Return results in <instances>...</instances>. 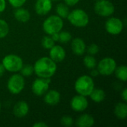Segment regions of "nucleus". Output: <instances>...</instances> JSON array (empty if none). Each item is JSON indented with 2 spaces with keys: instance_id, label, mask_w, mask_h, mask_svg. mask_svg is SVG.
I'll return each mask as SVG.
<instances>
[{
  "instance_id": "obj_1",
  "label": "nucleus",
  "mask_w": 127,
  "mask_h": 127,
  "mask_svg": "<svg viewBox=\"0 0 127 127\" xmlns=\"http://www.w3.org/2000/svg\"><path fill=\"white\" fill-rule=\"evenodd\" d=\"M33 72L38 77L51 78L57 71V63L50 57H44L37 60L33 65Z\"/></svg>"
},
{
  "instance_id": "obj_2",
  "label": "nucleus",
  "mask_w": 127,
  "mask_h": 127,
  "mask_svg": "<svg viewBox=\"0 0 127 127\" xmlns=\"http://www.w3.org/2000/svg\"><path fill=\"white\" fill-rule=\"evenodd\" d=\"M95 89V83L91 76L83 75L78 77L74 83V89L78 95L87 97L89 96Z\"/></svg>"
},
{
  "instance_id": "obj_3",
  "label": "nucleus",
  "mask_w": 127,
  "mask_h": 127,
  "mask_svg": "<svg viewBox=\"0 0 127 127\" xmlns=\"http://www.w3.org/2000/svg\"><path fill=\"white\" fill-rule=\"evenodd\" d=\"M63 28V20L57 15H51L46 18L42 23V29L47 35L59 33Z\"/></svg>"
},
{
  "instance_id": "obj_4",
  "label": "nucleus",
  "mask_w": 127,
  "mask_h": 127,
  "mask_svg": "<svg viewBox=\"0 0 127 127\" xmlns=\"http://www.w3.org/2000/svg\"><path fill=\"white\" fill-rule=\"evenodd\" d=\"M67 19L69 22L76 28H85L89 22V17L87 13L80 8L74 9L69 12Z\"/></svg>"
},
{
  "instance_id": "obj_5",
  "label": "nucleus",
  "mask_w": 127,
  "mask_h": 127,
  "mask_svg": "<svg viewBox=\"0 0 127 127\" xmlns=\"http://www.w3.org/2000/svg\"><path fill=\"white\" fill-rule=\"evenodd\" d=\"M1 64L3 65L5 71L10 72H18L21 70L23 65L22 59L16 54H7L3 60Z\"/></svg>"
},
{
  "instance_id": "obj_6",
  "label": "nucleus",
  "mask_w": 127,
  "mask_h": 127,
  "mask_svg": "<svg viewBox=\"0 0 127 127\" xmlns=\"http://www.w3.org/2000/svg\"><path fill=\"white\" fill-rule=\"evenodd\" d=\"M25 85V81L24 77L20 74H14L9 78L7 83V88L11 94L18 95L22 92Z\"/></svg>"
},
{
  "instance_id": "obj_7",
  "label": "nucleus",
  "mask_w": 127,
  "mask_h": 127,
  "mask_svg": "<svg viewBox=\"0 0 127 127\" xmlns=\"http://www.w3.org/2000/svg\"><path fill=\"white\" fill-rule=\"evenodd\" d=\"M96 14L102 17H109L115 13V6L109 0H97L94 6Z\"/></svg>"
},
{
  "instance_id": "obj_8",
  "label": "nucleus",
  "mask_w": 127,
  "mask_h": 127,
  "mask_svg": "<svg viewBox=\"0 0 127 127\" xmlns=\"http://www.w3.org/2000/svg\"><path fill=\"white\" fill-rule=\"evenodd\" d=\"M117 67V63L113 58L106 57L102 59L97 64V71L100 75L110 76L114 74Z\"/></svg>"
},
{
  "instance_id": "obj_9",
  "label": "nucleus",
  "mask_w": 127,
  "mask_h": 127,
  "mask_svg": "<svg viewBox=\"0 0 127 127\" xmlns=\"http://www.w3.org/2000/svg\"><path fill=\"white\" fill-rule=\"evenodd\" d=\"M51 83L50 78H42L38 77L32 83L31 90L33 93L39 97L43 96L46 92L49 89V86Z\"/></svg>"
},
{
  "instance_id": "obj_10",
  "label": "nucleus",
  "mask_w": 127,
  "mask_h": 127,
  "mask_svg": "<svg viewBox=\"0 0 127 127\" xmlns=\"http://www.w3.org/2000/svg\"><path fill=\"white\" fill-rule=\"evenodd\" d=\"M105 28L109 34L118 35L124 29V23L119 18L110 17L106 21Z\"/></svg>"
},
{
  "instance_id": "obj_11",
  "label": "nucleus",
  "mask_w": 127,
  "mask_h": 127,
  "mask_svg": "<svg viewBox=\"0 0 127 127\" xmlns=\"http://www.w3.org/2000/svg\"><path fill=\"white\" fill-rule=\"evenodd\" d=\"M70 106L73 111L81 112L85 111L88 108L89 102L85 96L77 95L72 97L70 102Z\"/></svg>"
},
{
  "instance_id": "obj_12",
  "label": "nucleus",
  "mask_w": 127,
  "mask_h": 127,
  "mask_svg": "<svg viewBox=\"0 0 127 127\" xmlns=\"http://www.w3.org/2000/svg\"><path fill=\"white\" fill-rule=\"evenodd\" d=\"M66 56L65 49L61 45H54L49 49V57L56 63L63 62Z\"/></svg>"
},
{
  "instance_id": "obj_13",
  "label": "nucleus",
  "mask_w": 127,
  "mask_h": 127,
  "mask_svg": "<svg viewBox=\"0 0 127 127\" xmlns=\"http://www.w3.org/2000/svg\"><path fill=\"white\" fill-rule=\"evenodd\" d=\"M35 11L39 16H45L48 14L52 8L51 0H36L35 3Z\"/></svg>"
},
{
  "instance_id": "obj_14",
  "label": "nucleus",
  "mask_w": 127,
  "mask_h": 127,
  "mask_svg": "<svg viewBox=\"0 0 127 127\" xmlns=\"http://www.w3.org/2000/svg\"><path fill=\"white\" fill-rule=\"evenodd\" d=\"M60 93L54 89H51L48 90L46 93L44 95V98L43 100L44 102L51 106H54L57 105L60 101Z\"/></svg>"
},
{
  "instance_id": "obj_15",
  "label": "nucleus",
  "mask_w": 127,
  "mask_h": 127,
  "mask_svg": "<svg viewBox=\"0 0 127 127\" xmlns=\"http://www.w3.org/2000/svg\"><path fill=\"white\" fill-rule=\"evenodd\" d=\"M29 112V106L26 101H18L13 108V113L15 117L18 118H22L25 117Z\"/></svg>"
},
{
  "instance_id": "obj_16",
  "label": "nucleus",
  "mask_w": 127,
  "mask_h": 127,
  "mask_svg": "<svg viewBox=\"0 0 127 127\" xmlns=\"http://www.w3.org/2000/svg\"><path fill=\"white\" fill-rule=\"evenodd\" d=\"M71 47L72 52L77 56L83 55L86 48L85 42L83 41V39L80 37H76L72 39Z\"/></svg>"
},
{
  "instance_id": "obj_17",
  "label": "nucleus",
  "mask_w": 127,
  "mask_h": 127,
  "mask_svg": "<svg viewBox=\"0 0 127 127\" xmlns=\"http://www.w3.org/2000/svg\"><path fill=\"white\" fill-rule=\"evenodd\" d=\"M95 124L94 118L89 114L81 115L76 121V126L78 127H91Z\"/></svg>"
},
{
  "instance_id": "obj_18",
  "label": "nucleus",
  "mask_w": 127,
  "mask_h": 127,
  "mask_svg": "<svg viewBox=\"0 0 127 127\" xmlns=\"http://www.w3.org/2000/svg\"><path fill=\"white\" fill-rule=\"evenodd\" d=\"M14 18L20 22H27L30 18H31V14L29 11L22 7H18L15 10L13 13Z\"/></svg>"
},
{
  "instance_id": "obj_19",
  "label": "nucleus",
  "mask_w": 127,
  "mask_h": 127,
  "mask_svg": "<svg viewBox=\"0 0 127 127\" xmlns=\"http://www.w3.org/2000/svg\"><path fill=\"white\" fill-rule=\"evenodd\" d=\"M115 115L120 120H124L127 117V105L126 102H120L116 104L114 109Z\"/></svg>"
},
{
  "instance_id": "obj_20",
  "label": "nucleus",
  "mask_w": 127,
  "mask_h": 127,
  "mask_svg": "<svg viewBox=\"0 0 127 127\" xmlns=\"http://www.w3.org/2000/svg\"><path fill=\"white\" fill-rule=\"evenodd\" d=\"M89 97L92 100H93L95 103H101L106 98V93L105 92L101 89H94L91 94L89 95Z\"/></svg>"
},
{
  "instance_id": "obj_21",
  "label": "nucleus",
  "mask_w": 127,
  "mask_h": 127,
  "mask_svg": "<svg viewBox=\"0 0 127 127\" xmlns=\"http://www.w3.org/2000/svg\"><path fill=\"white\" fill-rule=\"evenodd\" d=\"M56 13L58 16L62 19H66L69 13V8L67 4L65 3H59L56 7Z\"/></svg>"
},
{
  "instance_id": "obj_22",
  "label": "nucleus",
  "mask_w": 127,
  "mask_h": 127,
  "mask_svg": "<svg viewBox=\"0 0 127 127\" xmlns=\"http://www.w3.org/2000/svg\"><path fill=\"white\" fill-rule=\"evenodd\" d=\"M115 74L116 77L121 81L126 82L127 80V67L125 65L116 67L115 70Z\"/></svg>"
},
{
  "instance_id": "obj_23",
  "label": "nucleus",
  "mask_w": 127,
  "mask_h": 127,
  "mask_svg": "<svg viewBox=\"0 0 127 127\" xmlns=\"http://www.w3.org/2000/svg\"><path fill=\"white\" fill-rule=\"evenodd\" d=\"M83 64L88 69H93L97 67V60L93 55L88 54L83 58Z\"/></svg>"
},
{
  "instance_id": "obj_24",
  "label": "nucleus",
  "mask_w": 127,
  "mask_h": 127,
  "mask_svg": "<svg viewBox=\"0 0 127 127\" xmlns=\"http://www.w3.org/2000/svg\"><path fill=\"white\" fill-rule=\"evenodd\" d=\"M9 31L10 28L7 22L4 19H0V39L7 36L9 33Z\"/></svg>"
},
{
  "instance_id": "obj_25",
  "label": "nucleus",
  "mask_w": 127,
  "mask_h": 127,
  "mask_svg": "<svg viewBox=\"0 0 127 127\" xmlns=\"http://www.w3.org/2000/svg\"><path fill=\"white\" fill-rule=\"evenodd\" d=\"M72 39L71 34L70 33V32L66 31H60L59 32V40L58 42H60V43H67L68 42H70Z\"/></svg>"
},
{
  "instance_id": "obj_26",
  "label": "nucleus",
  "mask_w": 127,
  "mask_h": 127,
  "mask_svg": "<svg viewBox=\"0 0 127 127\" xmlns=\"http://www.w3.org/2000/svg\"><path fill=\"white\" fill-rule=\"evenodd\" d=\"M41 43H42V46L44 48L49 50L50 48H51L54 45L55 42L52 39V38L51 37L50 35H48V36H45L42 38Z\"/></svg>"
},
{
  "instance_id": "obj_27",
  "label": "nucleus",
  "mask_w": 127,
  "mask_h": 127,
  "mask_svg": "<svg viewBox=\"0 0 127 127\" xmlns=\"http://www.w3.org/2000/svg\"><path fill=\"white\" fill-rule=\"evenodd\" d=\"M19 71H21V74L23 77H29L33 73V67L28 64L23 65Z\"/></svg>"
},
{
  "instance_id": "obj_28",
  "label": "nucleus",
  "mask_w": 127,
  "mask_h": 127,
  "mask_svg": "<svg viewBox=\"0 0 127 127\" xmlns=\"http://www.w3.org/2000/svg\"><path fill=\"white\" fill-rule=\"evenodd\" d=\"M60 123L63 126L65 127H71L74 124V120L71 116L68 115H64L60 119Z\"/></svg>"
},
{
  "instance_id": "obj_29",
  "label": "nucleus",
  "mask_w": 127,
  "mask_h": 127,
  "mask_svg": "<svg viewBox=\"0 0 127 127\" xmlns=\"http://www.w3.org/2000/svg\"><path fill=\"white\" fill-rule=\"evenodd\" d=\"M99 51H100V48H99L98 45H97L95 44V43L91 44V45L89 46L88 49H87L88 54H90V55H93V56L95 55V54H97L99 52Z\"/></svg>"
},
{
  "instance_id": "obj_30",
  "label": "nucleus",
  "mask_w": 127,
  "mask_h": 127,
  "mask_svg": "<svg viewBox=\"0 0 127 127\" xmlns=\"http://www.w3.org/2000/svg\"><path fill=\"white\" fill-rule=\"evenodd\" d=\"M8 1L13 7L18 8L22 7L27 1V0H8Z\"/></svg>"
},
{
  "instance_id": "obj_31",
  "label": "nucleus",
  "mask_w": 127,
  "mask_h": 127,
  "mask_svg": "<svg viewBox=\"0 0 127 127\" xmlns=\"http://www.w3.org/2000/svg\"><path fill=\"white\" fill-rule=\"evenodd\" d=\"M79 1H80V0H64L65 4H67L68 6H74Z\"/></svg>"
},
{
  "instance_id": "obj_32",
  "label": "nucleus",
  "mask_w": 127,
  "mask_h": 127,
  "mask_svg": "<svg viewBox=\"0 0 127 127\" xmlns=\"http://www.w3.org/2000/svg\"><path fill=\"white\" fill-rule=\"evenodd\" d=\"M6 8V1L0 0V13L3 12Z\"/></svg>"
},
{
  "instance_id": "obj_33",
  "label": "nucleus",
  "mask_w": 127,
  "mask_h": 127,
  "mask_svg": "<svg viewBox=\"0 0 127 127\" xmlns=\"http://www.w3.org/2000/svg\"><path fill=\"white\" fill-rule=\"evenodd\" d=\"M33 127H48V125L43 122V121H39V122H36L33 125Z\"/></svg>"
},
{
  "instance_id": "obj_34",
  "label": "nucleus",
  "mask_w": 127,
  "mask_h": 127,
  "mask_svg": "<svg viewBox=\"0 0 127 127\" xmlns=\"http://www.w3.org/2000/svg\"><path fill=\"white\" fill-rule=\"evenodd\" d=\"M121 97L124 100V102H127V89H124L121 92Z\"/></svg>"
},
{
  "instance_id": "obj_35",
  "label": "nucleus",
  "mask_w": 127,
  "mask_h": 127,
  "mask_svg": "<svg viewBox=\"0 0 127 127\" xmlns=\"http://www.w3.org/2000/svg\"><path fill=\"white\" fill-rule=\"evenodd\" d=\"M90 74H91V77H97V76H98L100 74H99L97 69L96 68H93V69H91Z\"/></svg>"
},
{
  "instance_id": "obj_36",
  "label": "nucleus",
  "mask_w": 127,
  "mask_h": 127,
  "mask_svg": "<svg viewBox=\"0 0 127 127\" xmlns=\"http://www.w3.org/2000/svg\"><path fill=\"white\" fill-rule=\"evenodd\" d=\"M51 37L52 38V39L54 42H58V40H59V33H53L52 35H51Z\"/></svg>"
},
{
  "instance_id": "obj_37",
  "label": "nucleus",
  "mask_w": 127,
  "mask_h": 127,
  "mask_svg": "<svg viewBox=\"0 0 127 127\" xmlns=\"http://www.w3.org/2000/svg\"><path fill=\"white\" fill-rule=\"evenodd\" d=\"M4 71H5V69H4V68L3 66V65L1 63H0V77L4 75Z\"/></svg>"
},
{
  "instance_id": "obj_38",
  "label": "nucleus",
  "mask_w": 127,
  "mask_h": 127,
  "mask_svg": "<svg viewBox=\"0 0 127 127\" xmlns=\"http://www.w3.org/2000/svg\"><path fill=\"white\" fill-rule=\"evenodd\" d=\"M1 101H0V112H1Z\"/></svg>"
},
{
  "instance_id": "obj_39",
  "label": "nucleus",
  "mask_w": 127,
  "mask_h": 127,
  "mask_svg": "<svg viewBox=\"0 0 127 127\" xmlns=\"http://www.w3.org/2000/svg\"><path fill=\"white\" fill-rule=\"evenodd\" d=\"M51 1H60V0H51Z\"/></svg>"
}]
</instances>
